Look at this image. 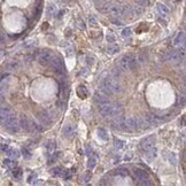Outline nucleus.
<instances>
[{
  "label": "nucleus",
  "instance_id": "nucleus-1",
  "mask_svg": "<svg viewBox=\"0 0 186 186\" xmlns=\"http://www.w3.org/2000/svg\"><path fill=\"white\" fill-rule=\"evenodd\" d=\"M133 175H135V177L137 179L140 180L141 184H144V185H149V184H151V183L148 181V176H147V173H146V171H144V170H141V169H135Z\"/></svg>",
  "mask_w": 186,
  "mask_h": 186
},
{
  "label": "nucleus",
  "instance_id": "nucleus-2",
  "mask_svg": "<svg viewBox=\"0 0 186 186\" xmlns=\"http://www.w3.org/2000/svg\"><path fill=\"white\" fill-rule=\"evenodd\" d=\"M154 141H155V138L153 136L145 138L140 144L141 148H142L144 151H146V152H149L152 148H154Z\"/></svg>",
  "mask_w": 186,
  "mask_h": 186
},
{
  "label": "nucleus",
  "instance_id": "nucleus-3",
  "mask_svg": "<svg viewBox=\"0 0 186 186\" xmlns=\"http://www.w3.org/2000/svg\"><path fill=\"white\" fill-rule=\"evenodd\" d=\"M52 61V55L51 53L48 51H44L41 52L40 54H39L38 56V62L40 64H44V66H46V64L51 63Z\"/></svg>",
  "mask_w": 186,
  "mask_h": 186
},
{
  "label": "nucleus",
  "instance_id": "nucleus-4",
  "mask_svg": "<svg viewBox=\"0 0 186 186\" xmlns=\"http://www.w3.org/2000/svg\"><path fill=\"white\" fill-rule=\"evenodd\" d=\"M51 67L53 70L56 71L58 74H62L63 72V67H62V62L59 58H52L51 61Z\"/></svg>",
  "mask_w": 186,
  "mask_h": 186
},
{
  "label": "nucleus",
  "instance_id": "nucleus-5",
  "mask_svg": "<svg viewBox=\"0 0 186 186\" xmlns=\"http://www.w3.org/2000/svg\"><path fill=\"white\" fill-rule=\"evenodd\" d=\"M124 125H125V130H136L138 129V123H137V117H129L125 120L124 122Z\"/></svg>",
  "mask_w": 186,
  "mask_h": 186
},
{
  "label": "nucleus",
  "instance_id": "nucleus-6",
  "mask_svg": "<svg viewBox=\"0 0 186 186\" xmlns=\"http://www.w3.org/2000/svg\"><path fill=\"white\" fill-rule=\"evenodd\" d=\"M94 102L98 103V106H106V105H109V100L107 96L105 94H100V93H96L94 94Z\"/></svg>",
  "mask_w": 186,
  "mask_h": 186
},
{
  "label": "nucleus",
  "instance_id": "nucleus-7",
  "mask_svg": "<svg viewBox=\"0 0 186 186\" xmlns=\"http://www.w3.org/2000/svg\"><path fill=\"white\" fill-rule=\"evenodd\" d=\"M186 41V35L183 31L178 32L176 37L173 38V45L175 46H184Z\"/></svg>",
  "mask_w": 186,
  "mask_h": 186
},
{
  "label": "nucleus",
  "instance_id": "nucleus-8",
  "mask_svg": "<svg viewBox=\"0 0 186 186\" xmlns=\"http://www.w3.org/2000/svg\"><path fill=\"white\" fill-rule=\"evenodd\" d=\"M37 118L39 120L40 124L43 125H48L51 123V117L47 114V111H40L37 114Z\"/></svg>",
  "mask_w": 186,
  "mask_h": 186
},
{
  "label": "nucleus",
  "instance_id": "nucleus-9",
  "mask_svg": "<svg viewBox=\"0 0 186 186\" xmlns=\"http://www.w3.org/2000/svg\"><path fill=\"white\" fill-rule=\"evenodd\" d=\"M132 58H133L132 55L127 54V55H124V56L121 59V61H120V67L122 68L123 70H129V69H130V61H131V59Z\"/></svg>",
  "mask_w": 186,
  "mask_h": 186
},
{
  "label": "nucleus",
  "instance_id": "nucleus-10",
  "mask_svg": "<svg viewBox=\"0 0 186 186\" xmlns=\"http://www.w3.org/2000/svg\"><path fill=\"white\" fill-rule=\"evenodd\" d=\"M20 125L21 128H23L26 131H31V121L28 118V116L22 115L20 118Z\"/></svg>",
  "mask_w": 186,
  "mask_h": 186
},
{
  "label": "nucleus",
  "instance_id": "nucleus-11",
  "mask_svg": "<svg viewBox=\"0 0 186 186\" xmlns=\"http://www.w3.org/2000/svg\"><path fill=\"white\" fill-rule=\"evenodd\" d=\"M99 111L101 116L107 117V116H111L113 113V105H106V106H100L99 107Z\"/></svg>",
  "mask_w": 186,
  "mask_h": 186
},
{
  "label": "nucleus",
  "instance_id": "nucleus-12",
  "mask_svg": "<svg viewBox=\"0 0 186 186\" xmlns=\"http://www.w3.org/2000/svg\"><path fill=\"white\" fill-rule=\"evenodd\" d=\"M4 123V125H5V128L6 129H9L11 127H13L14 124H16V116L13 115V114H9V115L7 116L6 118L2 121Z\"/></svg>",
  "mask_w": 186,
  "mask_h": 186
},
{
  "label": "nucleus",
  "instance_id": "nucleus-13",
  "mask_svg": "<svg viewBox=\"0 0 186 186\" xmlns=\"http://www.w3.org/2000/svg\"><path fill=\"white\" fill-rule=\"evenodd\" d=\"M145 118L147 120L149 125H156L157 123L160 122V118L155 115V114H153V113H147L146 116H145Z\"/></svg>",
  "mask_w": 186,
  "mask_h": 186
},
{
  "label": "nucleus",
  "instance_id": "nucleus-14",
  "mask_svg": "<svg viewBox=\"0 0 186 186\" xmlns=\"http://www.w3.org/2000/svg\"><path fill=\"white\" fill-rule=\"evenodd\" d=\"M74 131H75V128H74V125L72 124H66L62 129V133L66 138H70L72 133H74Z\"/></svg>",
  "mask_w": 186,
  "mask_h": 186
},
{
  "label": "nucleus",
  "instance_id": "nucleus-15",
  "mask_svg": "<svg viewBox=\"0 0 186 186\" xmlns=\"http://www.w3.org/2000/svg\"><path fill=\"white\" fill-rule=\"evenodd\" d=\"M60 89H61V99L66 101L67 100V98H68V94H69V89H68V85L67 83H61L60 85Z\"/></svg>",
  "mask_w": 186,
  "mask_h": 186
},
{
  "label": "nucleus",
  "instance_id": "nucleus-16",
  "mask_svg": "<svg viewBox=\"0 0 186 186\" xmlns=\"http://www.w3.org/2000/svg\"><path fill=\"white\" fill-rule=\"evenodd\" d=\"M122 68L121 67H115V68H113L111 70H110V76L113 78H115V79H118V78L122 76Z\"/></svg>",
  "mask_w": 186,
  "mask_h": 186
},
{
  "label": "nucleus",
  "instance_id": "nucleus-17",
  "mask_svg": "<svg viewBox=\"0 0 186 186\" xmlns=\"http://www.w3.org/2000/svg\"><path fill=\"white\" fill-rule=\"evenodd\" d=\"M137 123H138V129H147L148 127H151L145 117H137Z\"/></svg>",
  "mask_w": 186,
  "mask_h": 186
},
{
  "label": "nucleus",
  "instance_id": "nucleus-18",
  "mask_svg": "<svg viewBox=\"0 0 186 186\" xmlns=\"http://www.w3.org/2000/svg\"><path fill=\"white\" fill-rule=\"evenodd\" d=\"M157 11H159V13L162 16H167L168 14H169V8L166 5H163V4H159L157 5Z\"/></svg>",
  "mask_w": 186,
  "mask_h": 186
},
{
  "label": "nucleus",
  "instance_id": "nucleus-19",
  "mask_svg": "<svg viewBox=\"0 0 186 186\" xmlns=\"http://www.w3.org/2000/svg\"><path fill=\"white\" fill-rule=\"evenodd\" d=\"M109 12L113 13L116 16H121V6L118 5H110V8H109Z\"/></svg>",
  "mask_w": 186,
  "mask_h": 186
},
{
  "label": "nucleus",
  "instance_id": "nucleus-20",
  "mask_svg": "<svg viewBox=\"0 0 186 186\" xmlns=\"http://www.w3.org/2000/svg\"><path fill=\"white\" fill-rule=\"evenodd\" d=\"M19 67V62L17 61H11V62H8V63L5 66V69L6 70H14V69H16Z\"/></svg>",
  "mask_w": 186,
  "mask_h": 186
},
{
  "label": "nucleus",
  "instance_id": "nucleus-21",
  "mask_svg": "<svg viewBox=\"0 0 186 186\" xmlns=\"http://www.w3.org/2000/svg\"><path fill=\"white\" fill-rule=\"evenodd\" d=\"M118 51H120V47L118 46L113 45V44L107 46V52H108L109 54H114V53H117Z\"/></svg>",
  "mask_w": 186,
  "mask_h": 186
},
{
  "label": "nucleus",
  "instance_id": "nucleus-22",
  "mask_svg": "<svg viewBox=\"0 0 186 186\" xmlns=\"http://www.w3.org/2000/svg\"><path fill=\"white\" fill-rule=\"evenodd\" d=\"M116 173L117 175H120V176H128V169L127 168H123V167H121V168H117L116 169Z\"/></svg>",
  "mask_w": 186,
  "mask_h": 186
},
{
  "label": "nucleus",
  "instance_id": "nucleus-23",
  "mask_svg": "<svg viewBox=\"0 0 186 186\" xmlns=\"http://www.w3.org/2000/svg\"><path fill=\"white\" fill-rule=\"evenodd\" d=\"M98 136L101 138V139H103V140H106V139H108V136H107V132L103 130V129H98Z\"/></svg>",
  "mask_w": 186,
  "mask_h": 186
},
{
  "label": "nucleus",
  "instance_id": "nucleus-24",
  "mask_svg": "<svg viewBox=\"0 0 186 186\" xmlns=\"http://www.w3.org/2000/svg\"><path fill=\"white\" fill-rule=\"evenodd\" d=\"M96 157H90L89 159V162H87V167H89V169H93V168L96 167Z\"/></svg>",
  "mask_w": 186,
  "mask_h": 186
},
{
  "label": "nucleus",
  "instance_id": "nucleus-25",
  "mask_svg": "<svg viewBox=\"0 0 186 186\" xmlns=\"http://www.w3.org/2000/svg\"><path fill=\"white\" fill-rule=\"evenodd\" d=\"M168 159H169V162H170L171 164H176V163H177V156H176L175 153H169Z\"/></svg>",
  "mask_w": 186,
  "mask_h": 186
},
{
  "label": "nucleus",
  "instance_id": "nucleus-26",
  "mask_svg": "<svg viewBox=\"0 0 186 186\" xmlns=\"http://www.w3.org/2000/svg\"><path fill=\"white\" fill-rule=\"evenodd\" d=\"M21 175H22V171H21V169H20V168H16V169H14L13 170V176H14V178H15L16 180L20 179Z\"/></svg>",
  "mask_w": 186,
  "mask_h": 186
},
{
  "label": "nucleus",
  "instance_id": "nucleus-27",
  "mask_svg": "<svg viewBox=\"0 0 186 186\" xmlns=\"http://www.w3.org/2000/svg\"><path fill=\"white\" fill-rule=\"evenodd\" d=\"M137 61H138V63L139 64H144L145 62H146V56L141 53V54H139V55L137 56Z\"/></svg>",
  "mask_w": 186,
  "mask_h": 186
},
{
  "label": "nucleus",
  "instance_id": "nucleus-28",
  "mask_svg": "<svg viewBox=\"0 0 186 186\" xmlns=\"http://www.w3.org/2000/svg\"><path fill=\"white\" fill-rule=\"evenodd\" d=\"M55 12H56V8H55L54 5H51V6L47 7V14H48V15H54Z\"/></svg>",
  "mask_w": 186,
  "mask_h": 186
},
{
  "label": "nucleus",
  "instance_id": "nucleus-29",
  "mask_svg": "<svg viewBox=\"0 0 186 186\" xmlns=\"http://www.w3.org/2000/svg\"><path fill=\"white\" fill-rule=\"evenodd\" d=\"M7 154L9 155V156H12V157H15V159L19 157V152H17L16 149H9Z\"/></svg>",
  "mask_w": 186,
  "mask_h": 186
},
{
  "label": "nucleus",
  "instance_id": "nucleus-30",
  "mask_svg": "<svg viewBox=\"0 0 186 186\" xmlns=\"http://www.w3.org/2000/svg\"><path fill=\"white\" fill-rule=\"evenodd\" d=\"M4 163H5V166H7L8 168H14L15 167V162H13V161L9 160V159H6V160L4 161Z\"/></svg>",
  "mask_w": 186,
  "mask_h": 186
},
{
  "label": "nucleus",
  "instance_id": "nucleus-31",
  "mask_svg": "<svg viewBox=\"0 0 186 186\" xmlns=\"http://www.w3.org/2000/svg\"><path fill=\"white\" fill-rule=\"evenodd\" d=\"M136 4H137L138 6L145 7L148 5V0H136Z\"/></svg>",
  "mask_w": 186,
  "mask_h": 186
},
{
  "label": "nucleus",
  "instance_id": "nucleus-32",
  "mask_svg": "<svg viewBox=\"0 0 186 186\" xmlns=\"http://www.w3.org/2000/svg\"><path fill=\"white\" fill-rule=\"evenodd\" d=\"M106 40H107V43H109V44H113V43H115L116 38L113 35H107L106 36Z\"/></svg>",
  "mask_w": 186,
  "mask_h": 186
},
{
  "label": "nucleus",
  "instance_id": "nucleus-33",
  "mask_svg": "<svg viewBox=\"0 0 186 186\" xmlns=\"http://www.w3.org/2000/svg\"><path fill=\"white\" fill-rule=\"evenodd\" d=\"M130 35H131V29H130V28H125V29H123V31H122L123 37H129Z\"/></svg>",
  "mask_w": 186,
  "mask_h": 186
},
{
  "label": "nucleus",
  "instance_id": "nucleus-34",
  "mask_svg": "<svg viewBox=\"0 0 186 186\" xmlns=\"http://www.w3.org/2000/svg\"><path fill=\"white\" fill-rule=\"evenodd\" d=\"M96 17L94 16H89V24H91V26H96Z\"/></svg>",
  "mask_w": 186,
  "mask_h": 186
},
{
  "label": "nucleus",
  "instance_id": "nucleus-35",
  "mask_svg": "<svg viewBox=\"0 0 186 186\" xmlns=\"http://www.w3.org/2000/svg\"><path fill=\"white\" fill-rule=\"evenodd\" d=\"M123 144H124V142H123V141H121V140H118V139H116V140L114 141V145H115V147L118 148V149L123 147Z\"/></svg>",
  "mask_w": 186,
  "mask_h": 186
},
{
  "label": "nucleus",
  "instance_id": "nucleus-36",
  "mask_svg": "<svg viewBox=\"0 0 186 186\" xmlns=\"http://www.w3.org/2000/svg\"><path fill=\"white\" fill-rule=\"evenodd\" d=\"M47 149H48L50 152H52V151L54 149V142H51V141H50L48 145H47Z\"/></svg>",
  "mask_w": 186,
  "mask_h": 186
},
{
  "label": "nucleus",
  "instance_id": "nucleus-37",
  "mask_svg": "<svg viewBox=\"0 0 186 186\" xmlns=\"http://www.w3.org/2000/svg\"><path fill=\"white\" fill-rule=\"evenodd\" d=\"M78 26H81V28L82 29H85V26H84V23H83V21H82V19H78Z\"/></svg>",
  "mask_w": 186,
  "mask_h": 186
},
{
  "label": "nucleus",
  "instance_id": "nucleus-38",
  "mask_svg": "<svg viewBox=\"0 0 186 186\" xmlns=\"http://www.w3.org/2000/svg\"><path fill=\"white\" fill-rule=\"evenodd\" d=\"M1 149H2V152H6V151H8V146L5 145V144H2L1 145Z\"/></svg>",
  "mask_w": 186,
  "mask_h": 186
},
{
  "label": "nucleus",
  "instance_id": "nucleus-39",
  "mask_svg": "<svg viewBox=\"0 0 186 186\" xmlns=\"http://www.w3.org/2000/svg\"><path fill=\"white\" fill-rule=\"evenodd\" d=\"M23 155H26V157H30V154H29V152H28L26 149L23 151Z\"/></svg>",
  "mask_w": 186,
  "mask_h": 186
},
{
  "label": "nucleus",
  "instance_id": "nucleus-40",
  "mask_svg": "<svg viewBox=\"0 0 186 186\" xmlns=\"http://www.w3.org/2000/svg\"><path fill=\"white\" fill-rule=\"evenodd\" d=\"M183 85H184V87L186 89V77L183 79Z\"/></svg>",
  "mask_w": 186,
  "mask_h": 186
}]
</instances>
